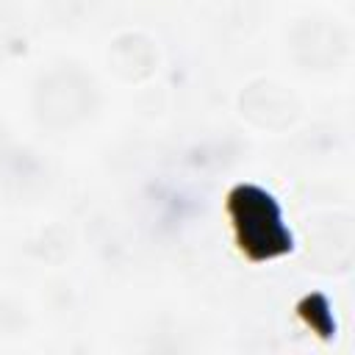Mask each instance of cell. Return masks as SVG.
Returning <instances> with one entry per match:
<instances>
[{"instance_id":"obj_1","label":"cell","mask_w":355,"mask_h":355,"mask_svg":"<svg viewBox=\"0 0 355 355\" xmlns=\"http://www.w3.org/2000/svg\"><path fill=\"white\" fill-rule=\"evenodd\" d=\"M233 214L241 230V247L252 258H269L288 247V236L277 222V211L269 197L255 189H239L233 194Z\"/></svg>"}]
</instances>
